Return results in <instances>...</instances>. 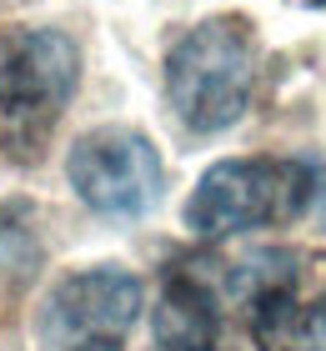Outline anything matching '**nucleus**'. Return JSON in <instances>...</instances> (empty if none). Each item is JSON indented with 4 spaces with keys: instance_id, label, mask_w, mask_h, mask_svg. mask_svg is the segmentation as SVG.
Instances as JSON below:
<instances>
[{
    "instance_id": "obj_3",
    "label": "nucleus",
    "mask_w": 326,
    "mask_h": 351,
    "mask_svg": "<svg viewBox=\"0 0 326 351\" xmlns=\"http://www.w3.org/2000/svg\"><path fill=\"white\" fill-rule=\"evenodd\" d=\"M65 176L95 216H116V221L145 216L161 201V186H166L156 146L130 125L86 131L65 156Z\"/></svg>"
},
{
    "instance_id": "obj_4",
    "label": "nucleus",
    "mask_w": 326,
    "mask_h": 351,
    "mask_svg": "<svg viewBox=\"0 0 326 351\" xmlns=\"http://www.w3.org/2000/svg\"><path fill=\"white\" fill-rule=\"evenodd\" d=\"M80 81V51L65 30L36 25L0 36V116L21 131H45Z\"/></svg>"
},
{
    "instance_id": "obj_6",
    "label": "nucleus",
    "mask_w": 326,
    "mask_h": 351,
    "mask_svg": "<svg viewBox=\"0 0 326 351\" xmlns=\"http://www.w3.org/2000/svg\"><path fill=\"white\" fill-rule=\"evenodd\" d=\"M151 331H156L161 351H216V341H221L216 291L196 271H171L166 291L156 301Z\"/></svg>"
},
{
    "instance_id": "obj_5",
    "label": "nucleus",
    "mask_w": 326,
    "mask_h": 351,
    "mask_svg": "<svg viewBox=\"0 0 326 351\" xmlns=\"http://www.w3.org/2000/svg\"><path fill=\"white\" fill-rule=\"evenodd\" d=\"M141 316V276H130L121 266H86L71 271L51 301L40 306V346L71 351L80 341L110 337L121 341Z\"/></svg>"
},
{
    "instance_id": "obj_2",
    "label": "nucleus",
    "mask_w": 326,
    "mask_h": 351,
    "mask_svg": "<svg viewBox=\"0 0 326 351\" xmlns=\"http://www.w3.org/2000/svg\"><path fill=\"white\" fill-rule=\"evenodd\" d=\"M312 206V171L281 156L216 161L186 201V226L196 236H236L261 226H286Z\"/></svg>"
},
{
    "instance_id": "obj_8",
    "label": "nucleus",
    "mask_w": 326,
    "mask_h": 351,
    "mask_svg": "<svg viewBox=\"0 0 326 351\" xmlns=\"http://www.w3.org/2000/svg\"><path fill=\"white\" fill-rule=\"evenodd\" d=\"M312 351H326V296L312 306Z\"/></svg>"
},
{
    "instance_id": "obj_9",
    "label": "nucleus",
    "mask_w": 326,
    "mask_h": 351,
    "mask_svg": "<svg viewBox=\"0 0 326 351\" xmlns=\"http://www.w3.org/2000/svg\"><path fill=\"white\" fill-rule=\"evenodd\" d=\"M71 351H121L110 337H95V341H80V346H71Z\"/></svg>"
},
{
    "instance_id": "obj_1",
    "label": "nucleus",
    "mask_w": 326,
    "mask_h": 351,
    "mask_svg": "<svg viewBox=\"0 0 326 351\" xmlns=\"http://www.w3.org/2000/svg\"><path fill=\"white\" fill-rule=\"evenodd\" d=\"M261 45L246 15H211L191 25L166 56V101L186 131L216 136L251 106Z\"/></svg>"
},
{
    "instance_id": "obj_7",
    "label": "nucleus",
    "mask_w": 326,
    "mask_h": 351,
    "mask_svg": "<svg viewBox=\"0 0 326 351\" xmlns=\"http://www.w3.org/2000/svg\"><path fill=\"white\" fill-rule=\"evenodd\" d=\"M251 341L261 351H312V306L296 301L291 281L251 296Z\"/></svg>"
}]
</instances>
